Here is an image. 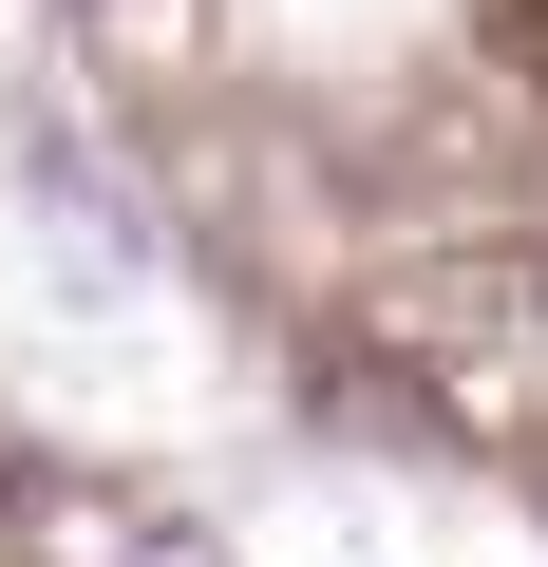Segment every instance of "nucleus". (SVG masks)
I'll list each match as a JSON object with an SVG mask.
<instances>
[{"instance_id":"1","label":"nucleus","mask_w":548,"mask_h":567,"mask_svg":"<svg viewBox=\"0 0 548 567\" xmlns=\"http://www.w3.org/2000/svg\"><path fill=\"white\" fill-rule=\"evenodd\" d=\"M39 208H58V284H133L152 265V227H133V189H95L58 133H39Z\"/></svg>"}]
</instances>
